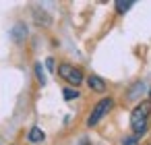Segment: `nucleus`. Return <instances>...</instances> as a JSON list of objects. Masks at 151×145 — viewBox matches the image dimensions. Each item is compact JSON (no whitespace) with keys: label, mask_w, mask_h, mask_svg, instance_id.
Wrapping results in <instances>:
<instances>
[{"label":"nucleus","mask_w":151,"mask_h":145,"mask_svg":"<svg viewBox=\"0 0 151 145\" xmlns=\"http://www.w3.org/2000/svg\"><path fill=\"white\" fill-rule=\"evenodd\" d=\"M132 4H134V2H130V0H126V2H122V0H120V2H116V13L124 15L126 11H130V9H132Z\"/></svg>","instance_id":"9"},{"label":"nucleus","mask_w":151,"mask_h":145,"mask_svg":"<svg viewBox=\"0 0 151 145\" xmlns=\"http://www.w3.org/2000/svg\"><path fill=\"white\" fill-rule=\"evenodd\" d=\"M46 69H48L50 73H54V69H56V64H54V58H46Z\"/></svg>","instance_id":"12"},{"label":"nucleus","mask_w":151,"mask_h":145,"mask_svg":"<svg viewBox=\"0 0 151 145\" xmlns=\"http://www.w3.org/2000/svg\"><path fill=\"white\" fill-rule=\"evenodd\" d=\"M87 83H89V87H91L93 91H97V93H104V91H106V83H104V79L97 77V75L87 77Z\"/></svg>","instance_id":"4"},{"label":"nucleus","mask_w":151,"mask_h":145,"mask_svg":"<svg viewBox=\"0 0 151 145\" xmlns=\"http://www.w3.org/2000/svg\"><path fill=\"white\" fill-rule=\"evenodd\" d=\"M62 95H64L66 102H70V100H77L81 93H79L77 89H73V87H64V89H62Z\"/></svg>","instance_id":"8"},{"label":"nucleus","mask_w":151,"mask_h":145,"mask_svg":"<svg viewBox=\"0 0 151 145\" xmlns=\"http://www.w3.org/2000/svg\"><path fill=\"white\" fill-rule=\"evenodd\" d=\"M149 114H151V102L149 100H145V102H141L134 110H132V114H130V126H132V133H134V137H141V135H145V131H147V120H149Z\"/></svg>","instance_id":"1"},{"label":"nucleus","mask_w":151,"mask_h":145,"mask_svg":"<svg viewBox=\"0 0 151 145\" xmlns=\"http://www.w3.org/2000/svg\"><path fill=\"white\" fill-rule=\"evenodd\" d=\"M35 75H37V81H40L42 85H46V75H44V69H42V64H40V62L35 64Z\"/></svg>","instance_id":"10"},{"label":"nucleus","mask_w":151,"mask_h":145,"mask_svg":"<svg viewBox=\"0 0 151 145\" xmlns=\"http://www.w3.org/2000/svg\"><path fill=\"white\" fill-rule=\"evenodd\" d=\"M112 106H114V102H112V97H104V100H99L97 104H95V108H93V112L89 114V118H87V126H95L110 110H112Z\"/></svg>","instance_id":"2"},{"label":"nucleus","mask_w":151,"mask_h":145,"mask_svg":"<svg viewBox=\"0 0 151 145\" xmlns=\"http://www.w3.org/2000/svg\"><path fill=\"white\" fill-rule=\"evenodd\" d=\"M33 19H35V23H37V25H50V21H52V19H50V17H48L44 11L33 13Z\"/></svg>","instance_id":"7"},{"label":"nucleus","mask_w":151,"mask_h":145,"mask_svg":"<svg viewBox=\"0 0 151 145\" xmlns=\"http://www.w3.org/2000/svg\"><path fill=\"white\" fill-rule=\"evenodd\" d=\"M27 139H29V143H42V141L46 139V135H44V131H42V128H37V126H33V128L29 131V135H27Z\"/></svg>","instance_id":"6"},{"label":"nucleus","mask_w":151,"mask_h":145,"mask_svg":"<svg viewBox=\"0 0 151 145\" xmlns=\"http://www.w3.org/2000/svg\"><path fill=\"white\" fill-rule=\"evenodd\" d=\"M58 75H60L64 81H68L70 85H75V87L81 85L83 79H85L83 73H81V69H77V66H73V64H66V62L58 66Z\"/></svg>","instance_id":"3"},{"label":"nucleus","mask_w":151,"mask_h":145,"mask_svg":"<svg viewBox=\"0 0 151 145\" xmlns=\"http://www.w3.org/2000/svg\"><path fill=\"white\" fill-rule=\"evenodd\" d=\"M122 145H139V137H134V135H132V137L124 139V143H122Z\"/></svg>","instance_id":"11"},{"label":"nucleus","mask_w":151,"mask_h":145,"mask_svg":"<svg viewBox=\"0 0 151 145\" xmlns=\"http://www.w3.org/2000/svg\"><path fill=\"white\" fill-rule=\"evenodd\" d=\"M11 35H13V40H15V42H23V40L27 38V27H25L23 23H19V25H15V27H13Z\"/></svg>","instance_id":"5"}]
</instances>
